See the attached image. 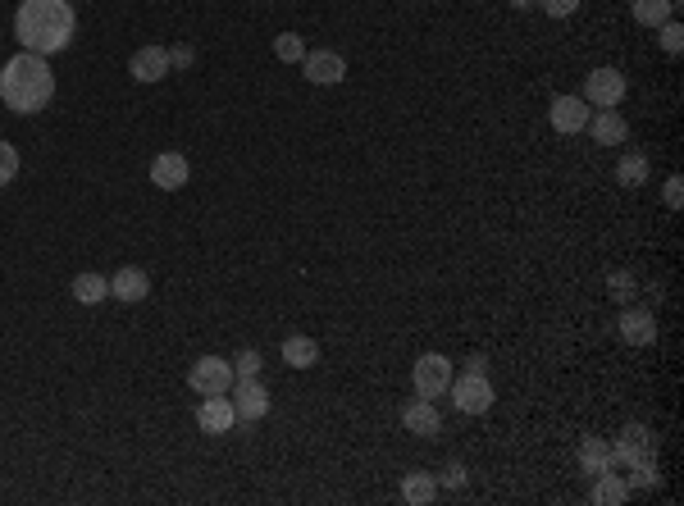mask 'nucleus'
I'll use <instances>...</instances> for the list:
<instances>
[{
  "mask_svg": "<svg viewBox=\"0 0 684 506\" xmlns=\"http://www.w3.org/2000/svg\"><path fill=\"white\" fill-rule=\"evenodd\" d=\"M411 383H415V397H429V402H438V397L452 388V361H447L443 352H429L415 361L411 370Z\"/></svg>",
  "mask_w": 684,
  "mask_h": 506,
  "instance_id": "39448f33",
  "label": "nucleus"
},
{
  "mask_svg": "<svg viewBox=\"0 0 684 506\" xmlns=\"http://www.w3.org/2000/svg\"><path fill=\"white\" fill-rule=\"evenodd\" d=\"M146 292H151V274H146V269H137V265L114 269V279H110V297L114 301L137 306V301H146Z\"/></svg>",
  "mask_w": 684,
  "mask_h": 506,
  "instance_id": "2eb2a0df",
  "label": "nucleus"
},
{
  "mask_svg": "<svg viewBox=\"0 0 684 506\" xmlns=\"http://www.w3.org/2000/svg\"><path fill=\"white\" fill-rule=\"evenodd\" d=\"M539 5L548 19H570V14L580 10V0H539Z\"/></svg>",
  "mask_w": 684,
  "mask_h": 506,
  "instance_id": "7c9ffc66",
  "label": "nucleus"
},
{
  "mask_svg": "<svg viewBox=\"0 0 684 506\" xmlns=\"http://www.w3.org/2000/svg\"><path fill=\"white\" fill-rule=\"evenodd\" d=\"M69 292H73V301H78V306H96V301L110 297V279H105V274H78Z\"/></svg>",
  "mask_w": 684,
  "mask_h": 506,
  "instance_id": "4be33fe9",
  "label": "nucleus"
},
{
  "mask_svg": "<svg viewBox=\"0 0 684 506\" xmlns=\"http://www.w3.org/2000/svg\"><path fill=\"white\" fill-rule=\"evenodd\" d=\"M466 370H479V374H488V361H484V356H470V361H466Z\"/></svg>",
  "mask_w": 684,
  "mask_h": 506,
  "instance_id": "f704fd0d",
  "label": "nucleus"
},
{
  "mask_svg": "<svg viewBox=\"0 0 684 506\" xmlns=\"http://www.w3.org/2000/svg\"><path fill=\"white\" fill-rule=\"evenodd\" d=\"M228 402H233V415H238L242 424H256L270 415V388L256 379H233V388H228Z\"/></svg>",
  "mask_w": 684,
  "mask_h": 506,
  "instance_id": "0eeeda50",
  "label": "nucleus"
},
{
  "mask_svg": "<svg viewBox=\"0 0 684 506\" xmlns=\"http://www.w3.org/2000/svg\"><path fill=\"white\" fill-rule=\"evenodd\" d=\"M452 402L461 415H488L493 411V383H488V374L479 370H466V374H452Z\"/></svg>",
  "mask_w": 684,
  "mask_h": 506,
  "instance_id": "7ed1b4c3",
  "label": "nucleus"
},
{
  "mask_svg": "<svg viewBox=\"0 0 684 506\" xmlns=\"http://www.w3.org/2000/svg\"><path fill=\"white\" fill-rule=\"evenodd\" d=\"M684 178L680 174H671V178H666V206H671V210H680V201H684Z\"/></svg>",
  "mask_w": 684,
  "mask_h": 506,
  "instance_id": "72a5a7b5",
  "label": "nucleus"
},
{
  "mask_svg": "<svg viewBox=\"0 0 684 506\" xmlns=\"http://www.w3.org/2000/svg\"><path fill=\"white\" fill-rule=\"evenodd\" d=\"M616 447V465H639V461H648V456H657V438H653V429L648 424H625L621 429V443H612Z\"/></svg>",
  "mask_w": 684,
  "mask_h": 506,
  "instance_id": "6e6552de",
  "label": "nucleus"
},
{
  "mask_svg": "<svg viewBox=\"0 0 684 506\" xmlns=\"http://www.w3.org/2000/svg\"><path fill=\"white\" fill-rule=\"evenodd\" d=\"M580 470H584V475L616 470V447L607 443V438H584V443H580Z\"/></svg>",
  "mask_w": 684,
  "mask_h": 506,
  "instance_id": "6ab92c4d",
  "label": "nucleus"
},
{
  "mask_svg": "<svg viewBox=\"0 0 684 506\" xmlns=\"http://www.w3.org/2000/svg\"><path fill=\"white\" fill-rule=\"evenodd\" d=\"M233 424H238V415H233V402H228V393L206 397V402L197 406V429H201V434L224 438L228 429H233Z\"/></svg>",
  "mask_w": 684,
  "mask_h": 506,
  "instance_id": "9b49d317",
  "label": "nucleus"
},
{
  "mask_svg": "<svg viewBox=\"0 0 684 506\" xmlns=\"http://www.w3.org/2000/svg\"><path fill=\"white\" fill-rule=\"evenodd\" d=\"M657 42H662L666 55H680V51H684V28H680L675 19H666L662 28H657Z\"/></svg>",
  "mask_w": 684,
  "mask_h": 506,
  "instance_id": "bb28decb",
  "label": "nucleus"
},
{
  "mask_svg": "<svg viewBox=\"0 0 684 506\" xmlns=\"http://www.w3.org/2000/svg\"><path fill=\"white\" fill-rule=\"evenodd\" d=\"M187 178H192V165H187L183 151H160L151 160V183L160 192H178V187H187Z\"/></svg>",
  "mask_w": 684,
  "mask_h": 506,
  "instance_id": "9d476101",
  "label": "nucleus"
},
{
  "mask_svg": "<svg viewBox=\"0 0 684 506\" xmlns=\"http://www.w3.org/2000/svg\"><path fill=\"white\" fill-rule=\"evenodd\" d=\"M598 484H593V506H621V502H630V479L625 475H616V470H602V475H593Z\"/></svg>",
  "mask_w": 684,
  "mask_h": 506,
  "instance_id": "a211bd4d",
  "label": "nucleus"
},
{
  "mask_svg": "<svg viewBox=\"0 0 684 506\" xmlns=\"http://www.w3.org/2000/svg\"><path fill=\"white\" fill-rule=\"evenodd\" d=\"M539 0H511V10H534Z\"/></svg>",
  "mask_w": 684,
  "mask_h": 506,
  "instance_id": "c9c22d12",
  "label": "nucleus"
},
{
  "mask_svg": "<svg viewBox=\"0 0 684 506\" xmlns=\"http://www.w3.org/2000/svg\"><path fill=\"white\" fill-rule=\"evenodd\" d=\"M233 361H224V356H201V361H192V370H187V388L197 397H219L233 388Z\"/></svg>",
  "mask_w": 684,
  "mask_h": 506,
  "instance_id": "20e7f679",
  "label": "nucleus"
},
{
  "mask_svg": "<svg viewBox=\"0 0 684 506\" xmlns=\"http://www.w3.org/2000/svg\"><path fill=\"white\" fill-rule=\"evenodd\" d=\"M283 361H288L292 370H311V365L320 361V342L306 338V333H292V338L283 342Z\"/></svg>",
  "mask_w": 684,
  "mask_h": 506,
  "instance_id": "412c9836",
  "label": "nucleus"
},
{
  "mask_svg": "<svg viewBox=\"0 0 684 506\" xmlns=\"http://www.w3.org/2000/svg\"><path fill=\"white\" fill-rule=\"evenodd\" d=\"M616 183H621V187H643V183H648V155H643V151H625L621 165H616Z\"/></svg>",
  "mask_w": 684,
  "mask_h": 506,
  "instance_id": "b1692460",
  "label": "nucleus"
},
{
  "mask_svg": "<svg viewBox=\"0 0 684 506\" xmlns=\"http://www.w3.org/2000/svg\"><path fill=\"white\" fill-rule=\"evenodd\" d=\"M593 133V142L598 146H625L630 142V124H625V114L621 110H598L589 114V124H584Z\"/></svg>",
  "mask_w": 684,
  "mask_h": 506,
  "instance_id": "f3484780",
  "label": "nucleus"
},
{
  "mask_svg": "<svg viewBox=\"0 0 684 506\" xmlns=\"http://www.w3.org/2000/svg\"><path fill=\"white\" fill-rule=\"evenodd\" d=\"M402 429H411L415 438H434L443 429V415H438V406L429 397H415V402L402 406Z\"/></svg>",
  "mask_w": 684,
  "mask_h": 506,
  "instance_id": "dca6fc26",
  "label": "nucleus"
},
{
  "mask_svg": "<svg viewBox=\"0 0 684 506\" xmlns=\"http://www.w3.org/2000/svg\"><path fill=\"white\" fill-rule=\"evenodd\" d=\"M434 497H438V475H425V470H411V475H402V502L429 506Z\"/></svg>",
  "mask_w": 684,
  "mask_h": 506,
  "instance_id": "aec40b11",
  "label": "nucleus"
},
{
  "mask_svg": "<svg viewBox=\"0 0 684 506\" xmlns=\"http://www.w3.org/2000/svg\"><path fill=\"white\" fill-rule=\"evenodd\" d=\"M51 96H55V69L46 64V55L19 51L14 60H5V69H0V101L10 105L14 114L46 110Z\"/></svg>",
  "mask_w": 684,
  "mask_h": 506,
  "instance_id": "f03ea898",
  "label": "nucleus"
},
{
  "mask_svg": "<svg viewBox=\"0 0 684 506\" xmlns=\"http://www.w3.org/2000/svg\"><path fill=\"white\" fill-rule=\"evenodd\" d=\"M169 46H142V51H133V60H128V73H133L137 83H160V78H169Z\"/></svg>",
  "mask_w": 684,
  "mask_h": 506,
  "instance_id": "4468645a",
  "label": "nucleus"
},
{
  "mask_svg": "<svg viewBox=\"0 0 684 506\" xmlns=\"http://www.w3.org/2000/svg\"><path fill=\"white\" fill-rule=\"evenodd\" d=\"M233 374H238V379H256L260 374V352H251L247 347V352L233 356Z\"/></svg>",
  "mask_w": 684,
  "mask_h": 506,
  "instance_id": "c756f323",
  "label": "nucleus"
},
{
  "mask_svg": "<svg viewBox=\"0 0 684 506\" xmlns=\"http://www.w3.org/2000/svg\"><path fill=\"white\" fill-rule=\"evenodd\" d=\"M607 288H612L616 301H630L634 297V274H612V279H607Z\"/></svg>",
  "mask_w": 684,
  "mask_h": 506,
  "instance_id": "2f4dec72",
  "label": "nucleus"
},
{
  "mask_svg": "<svg viewBox=\"0 0 684 506\" xmlns=\"http://www.w3.org/2000/svg\"><path fill=\"white\" fill-rule=\"evenodd\" d=\"M548 124L557 128L561 137H570V133H584V124H589V110H584V96H557V101L548 105Z\"/></svg>",
  "mask_w": 684,
  "mask_h": 506,
  "instance_id": "ddd939ff",
  "label": "nucleus"
},
{
  "mask_svg": "<svg viewBox=\"0 0 684 506\" xmlns=\"http://www.w3.org/2000/svg\"><path fill=\"white\" fill-rule=\"evenodd\" d=\"M466 479H470L466 465H461V461H447V465H443V475H438V484L452 488V493H461V488H466Z\"/></svg>",
  "mask_w": 684,
  "mask_h": 506,
  "instance_id": "c85d7f7f",
  "label": "nucleus"
},
{
  "mask_svg": "<svg viewBox=\"0 0 684 506\" xmlns=\"http://www.w3.org/2000/svg\"><path fill=\"white\" fill-rule=\"evenodd\" d=\"M616 329H621V338L630 342V347H653L657 342V315L653 310H643V306H630V310H621Z\"/></svg>",
  "mask_w": 684,
  "mask_h": 506,
  "instance_id": "f8f14e48",
  "label": "nucleus"
},
{
  "mask_svg": "<svg viewBox=\"0 0 684 506\" xmlns=\"http://www.w3.org/2000/svg\"><path fill=\"white\" fill-rule=\"evenodd\" d=\"M630 470H634L630 488H657V484H662V470H657V456H648V461L630 465Z\"/></svg>",
  "mask_w": 684,
  "mask_h": 506,
  "instance_id": "a878e982",
  "label": "nucleus"
},
{
  "mask_svg": "<svg viewBox=\"0 0 684 506\" xmlns=\"http://www.w3.org/2000/svg\"><path fill=\"white\" fill-rule=\"evenodd\" d=\"M301 73H306V83H315V87H338L342 78H347V60H342L338 51H306Z\"/></svg>",
  "mask_w": 684,
  "mask_h": 506,
  "instance_id": "1a4fd4ad",
  "label": "nucleus"
},
{
  "mask_svg": "<svg viewBox=\"0 0 684 506\" xmlns=\"http://www.w3.org/2000/svg\"><path fill=\"white\" fill-rule=\"evenodd\" d=\"M169 64H174V69H192V64H197V51H192L187 42L169 46Z\"/></svg>",
  "mask_w": 684,
  "mask_h": 506,
  "instance_id": "473e14b6",
  "label": "nucleus"
},
{
  "mask_svg": "<svg viewBox=\"0 0 684 506\" xmlns=\"http://www.w3.org/2000/svg\"><path fill=\"white\" fill-rule=\"evenodd\" d=\"M14 174H19V151H14V146L0 137V187L14 183Z\"/></svg>",
  "mask_w": 684,
  "mask_h": 506,
  "instance_id": "cd10ccee",
  "label": "nucleus"
},
{
  "mask_svg": "<svg viewBox=\"0 0 684 506\" xmlns=\"http://www.w3.org/2000/svg\"><path fill=\"white\" fill-rule=\"evenodd\" d=\"M625 92H630V83H625V73L612 69V64H602V69H593L589 78H584V101L598 105V110H616V105L625 101Z\"/></svg>",
  "mask_w": 684,
  "mask_h": 506,
  "instance_id": "423d86ee",
  "label": "nucleus"
},
{
  "mask_svg": "<svg viewBox=\"0 0 684 506\" xmlns=\"http://www.w3.org/2000/svg\"><path fill=\"white\" fill-rule=\"evenodd\" d=\"M274 55H279L283 64H301L306 60V42H301L297 32H279V37H274Z\"/></svg>",
  "mask_w": 684,
  "mask_h": 506,
  "instance_id": "393cba45",
  "label": "nucleus"
},
{
  "mask_svg": "<svg viewBox=\"0 0 684 506\" xmlns=\"http://www.w3.org/2000/svg\"><path fill=\"white\" fill-rule=\"evenodd\" d=\"M73 32H78V14H73L69 0H19L14 37H19L23 51L51 60V55L69 51Z\"/></svg>",
  "mask_w": 684,
  "mask_h": 506,
  "instance_id": "f257e3e1",
  "label": "nucleus"
},
{
  "mask_svg": "<svg viewBox=\"0 0 684 506\" xmlns=\"http://www.w3.org/2000/svg\"><path fill=\"white\" fill-rule=\"evenodd\" d=\"M630 14H634V23H643V28H662V23L675 14V5L671 0H630Z\"/></svg>",
  "mask_w": 684,
  "mask_h": 506,
  "instance_id": "5701e85b",
  "label": "nucleus"
}]
</instances>
